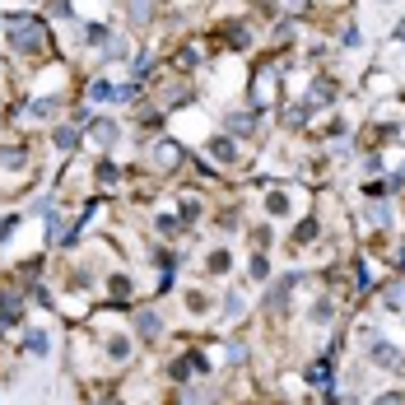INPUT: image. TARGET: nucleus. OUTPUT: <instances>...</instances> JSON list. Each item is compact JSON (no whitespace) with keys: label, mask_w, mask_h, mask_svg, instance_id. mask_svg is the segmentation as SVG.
I'll return each instance as SVG.
<instances>
[{"label":"nucleus","mask_w":405,"mask_h":405,"mask_svg":"<svg viewBox=\"0 0 405 405\" xmlns=\"http://www.w3.org/2000/svg\"><path fill=\"white\" fill-rule=\"evenodd\" d=\"M23 349H28V354H47V336L42 331H28V336H23Z\"/></svg>","instance_id":"obj_10"},{"label":"nucleus","mask_w":405,"mask_h":405,"mask_svg":"<svg viewBox=\"0 0 405 405\" xmlns=\"http://www.w3.org/2000/svg\"><path fill=\"white\" fill-rule=\"evenodd\" d=\"M327 317H331V303H327V298H322V303L312 307V322H327Z\"/></svg>","instance_id":"obj_23"},{"label":"nucleus","mask_w":405,"mask_h":405,"mask_svg":"<svg viewBox=\"0 0 405 405\" xmlns=\"http://www.w3.org/2000/svg\"><path fill=\"white\" fill-rule=\"evenodd\" d=\"M210 154H214V158H224V163H233V145H228V140H214Z\"/></svg>","instance_id":"obj_14"},{"label":"nucleus","mask_w":405,"mask_h":405,"mask_svg":"<svg viewBox=\"0 0 405 405\" xmlns=\"http://www.w3.org/2000/svg\"><path fill=\"white\" fill-rule=\"evenodd\" d=\"M247 359V345L242 340H228V363H242Z\"/></svg>","instance_id":"obj_17"},{"label":"nucleus","mask_w":405,"mask_h":405,"mask_svg":"<svg viewBox=\"0 0 405 405\" xmlns=\"http://www.w3.org/2000/svg\"><path fill=\"white\" fill-rule=\"evenodd\" d=\"M372 363H377V368H401V354H396V345L377 340V345H372Z\"/></svg>","instance_id":"obj_2"},{"label":"nucleus","mask_w":405,"mask_h":405,"mask_svg":"<svg viewBox=\"0 0 405 405\" xmlns=\"http://www.w3.org/2000/svg\"><path fill=\"white\" fill-rule=\"evenodd\" d=\"M52 10H57V14H66V10H70V0H52Z\"/></svg>","instance_id":"obj_25"},{"label":"nucleus","mask_w":405,"mask_h":405,"mask_svg":"<svg viewBox=\"0 0 405 405\" xmlns=\"http://www.w3.org/2000/svg\"><path fill=\"white\" fill-rule=\"evenodd\" d=\"M5 33H10V47H19V52H42L47 47V28L33 14H5Z\"/></svg>","instance_id":"obj_1"},{"label":"nucleus","mask_w":405,"mask_h":405,"mask_svg":"<svg viewBox=\"0 0 405 405\" xmlns=\"http://www.w3.org/2000/svg\"><path fill=\"white\" fill-rule=\"evenodd\" d=\"M266 210L270 214H289V201H284L280 192H270V201H266Z\"/></svg>","instance_id":"obj_15"},{"label":"nucleus","mask_w":405,"mask_h":405,"mask_svg":"<svg viewBox=\"0 0 405 405\" xmlns=\"http://www.w3.org/2000/svg\"><path fill=\"white\" fill-rule=\"evenodd\" d=\"M196 214H201V205H196V201H182V224H196Z\"/></svg>","instance_id":"obj_19"},{"label":"nucleus","mask_w":405,"mask_h":405,"mask_svg":"<svg viewBox=\"0 0 405 405\" xmlns=\"http://www.w3.org/2000/svg\"><path fill=\"white\" fill-rule=\"evenodd\" d=\"M107 354H112V359H126V354H131V340L112 336V340H107Z\"/></svg>","instance_id":"obj_11"},{"label":"nucleus","mask_w":405,"mask_h":405,"mask_svg":"<svg viewBox=\"0 0 405 405\" xmlns=\"http://www.w3.org/2000/svg\"><path fill=\"white\" fill-rule=\"evenodd\" d=\"M224 312H228V317H237V312H242V298H237V293H228V303H224Z\"/></svg>","instance_id":"obj_22"},{"label":"nucleus","mask_w":405,"mask_h":405,"mask_svg":"<svg viewBox=\"0 0 405 405\" xmlns=\"http://www.w3.org/2000/svg\"><path fill=\"white\" fill-rule=\"evenodd\" d=\"M396 182H405V163H401V177H396Z\"/></svg>","instance_id":"obj_26"},{"label":"nucleus","mask_w":405,"mask_h":405,"mask_svg":"<svg viewBox=\"0 0 405 405\" xmlns=\"http://www.w3.org/2000/svg\"><path fill=\"white\" fill-rule=\"evenodd\" d=\"M131 19H135V23L149 19V0H131Z\"/></svg>","instance_id":"obj_18"},{"label":"nucleus","mask_w":405,"mask_h":405,"mask_svg":"<svg viewBox=\"0 0 405 405\" xmlns=\"http://www.w3.org/2000/svg\"><path fill=\"white\" fill-rule=\"evenodd\" d=\"M107 98H117L112 79H93V84H89V102H107Z\"/></svg>","instance_id":"obj_6"},{"label":"nucleus","mask_w":405,"mask_h":405,"mask_svg":"<svg viewBox=\"0 0 405 405\" xmlns=\"http://www.w3.org/2000/svg\"><path fill=\"white\" fill-rule=\"evenodd\" d=\"M0 163H5V168H19V163H23V149H0Z\"/></svg>","instance_id":"obj_16"},{"label":"nucleus","mask_w":405,"mask_h":405,"mask_svg":"<svg viewBox=\"0 0 405 405\" xmlns=\"http://www.w3.org/2000/svg\"><path fill=\"white\" fill-rule=\"evenodd\" d=\"M293 275H284V280H275V289H270V298H266V307H284V298H289V289H293Z\"/></svg>","instance_id":"obj_4"},{"label":"nucleus","mask_w":405,"mask_h":405,"mask_svg":"<svg viewBox=\"0 0 405 405\" xmlns=\"http://www.w3.org/2000/svg\"><path fill=\"white\" fill-rule=\"evenodd\" d=\"M158 331H163L158 327V312H140L135 317V336L140 340H158Z\"/></svg>","instance_id":"obj_3"},{"label":"nucleus","mask_w":405,"mask_h":405,"mask_svg":"<svg viewBox=\"0 0 405 405\" xmlns=\"http://www.w3.org/2000/svg\"><path fill=\"white\" fill-rule=\"evenodd\" d=\"M368 219H372L377 228H382V224H387V205H372V210H368Z\"/></svg>","instance_id":"obj_21"},{"label":"nucleus","mask_w":405,"mask_h":405,"mask_svg":"<svg viewBox=\"0 0 405 405\" xmlns=\"http://www.w3.org/2000/svg\"><path fill=\"white\" fill-rule=\"evenodd\" d=\"M126 293H131V280H126V275H117V280H112V298H126Z\"/></svg>","instance_id":"obj_20"},{"label":"nucleus","mask_w":405,"mask_h":405,"mask_svg":"<svg viewBox=\"0 0 405 405\" xmlns=\"http://www.w3.org/2000/svg\"><path fill=\"white\" fill-rule=\"evenodd\" d=\"M75 145H79V126H61V131H57V149H61V154H70Z\"/></svg>","instance_id":"obj_7"},{"label":"nucleus","mask_w":405,"mask_h":405,"mask_svg":"<svg viewBox=\"0 0 405 405\" xmlns=\"http://www.w3.org/2000/svg\"><path fill=\"white\" fill-rule=\"evenodd\" d=\"M331 93H336V84H331V79H317V84H312V107L331 102Z\"/></svg>","instance_id":"obj_8"},{"label":"nucleus","mask_w":405,"mask_h":405,"mask_svg":"<svg viewBox=\"0 0 405 405\" xmlns=\"http://www.w3.org/2000/svg\"><path fill=\"white\" fill-rule=\"evenodd\" d=\"M252 126H257V122H252L247 112H237V117H228V131H237V135H247Z\"/></svg>","instance_id":"obj_12"},{"label":"nucleus","mask_w":405,"mask_h":405,"mask_svg":"<svg viewBox=\"0 0 405 405\" xmlns=\"http://www.w3.org/2000/svg\"><path fill=\"white\" fill-rule=\"evenodd\" d=\"M117 135H122V131H117L112 122H93V140H98L102 149H112V145H117Z\"/></svg>","instance_id":"obj_5"},{"label":"nucleus","mask_w":405,"mask_h":405,"mask_svg":"<svg viewBox=\"0 0 405 405\" xmlns=\"http://www.w3.org/2000/svg\"><path fill=\"white\" fill-rule=\"evenodd\" d=\"M23 112H28V117H52V112H57V102H28V107H23Z\"/></svg>","instance_id":"obj_13"},{"label":"nucleus","mask_w":405,"mask_h":405,"mask_svg":"<svg viewBox=\"0 0 405 405\" xmlns=\"http://www.w3.org/2000/svg\"><path fill=\"white\" fill-rule=\"evenodd\" d=\"M10 228H14V214L10 219H0V237H10Z\"/></svg>","instance_id":"obj_24"},{"label":"nucleus","mask_w":405,"mask_h":405,"mask_svg":"<svg viewBox=\"0 0 405 405\" xmlns=\"http://www.w3.org/2000/svg\"><path fill=\"white\" fill-rule=\"evenodd\" d=\"M154 158H158V163H163V168H172V163H177V158H182V149H177V145H172V140H168V145H158V154H154Z\"/></svg>","instance_id":"obj_9"}]
</instances>
